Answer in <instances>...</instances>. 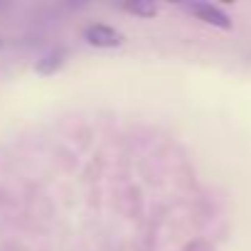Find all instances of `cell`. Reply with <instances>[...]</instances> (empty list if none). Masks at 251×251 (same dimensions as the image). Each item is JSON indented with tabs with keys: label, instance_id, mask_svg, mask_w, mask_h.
I'll list each match as a JSON object with an SVG mask.
<instances>
[{
	"label": "cell",
	"instance_id": "cell-1",
	"mask_svg": "<svg viewBox=\"0 0 251 251\" xmlns=\"http://www.w3.org/2000/svg\"><path fill=\"white\" fill-rule=\"evenodd\" d=\"M187 10H190L197 20H202V23H207V25H214V27H219V30H231L229 15H226L222 8L212 5V3H202V0H197V3H187Z\"/></svg>",
	"mask_w": 251,
	"mask_h": 251
},
{
	"label": "cell",
	"instance_id": "cell-2",
	"mask_svg": "<svg viewBox=\"0 0 251 251\" xmlns=\"http://www.w3.org/2000/svg\"><path fill=\"white\" fill-rule=\"evenodd\" d=\"M84 40H86L91 47H101V50H111V47H118V45H121V35H118L113 27L101 25V23L89 25V27L84 30Z\"/></svg>",
	"mask_w": 251,
	"mask_h": 251
},
{
	"label": "cell",
	"instance_id": "cell-3",
	"mask_svg": "<svg viewBox=\"0 0 251 251\" xmlns=\"http://www.w3.org/2000/svg\"><path fill=\"white\" fill-rule=\"evenodd\" d=\"M123 10L136 18H155L158 15V5L151 3V0H128V3H123Z\"/></svg>",
	"mask_w": 251,
	"mask_h": 251
},
{
	"label": "cell",
	"instance_id": "cell-4",
	"mask_svg": "<svg viewBox=\"0 0 251 251\" xmlns=\"http://www.w3.org/2000/svg\"><path fill=\"white\" fill-rule=\"evenodd\" d=\"M62 64H64V52H62V50H54V52L45 54L42 59H37L35 69H37L40 74H54Z\"/></svg>",
	"mask_w": 251,
	"mask_h": 251
}]
</instances>
